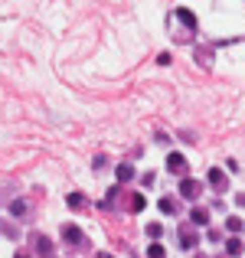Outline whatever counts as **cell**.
Returning <instances> with one entry per match:
<instances>
[{
    "mask_svg": "<svg viewBox=\"0 0 245 258\" xmlns=\"http://www.w3.org/2000/svg\"><path fill=\"white\" fill-rule=\"evenodd\" d=\"M63 242L72 248V252H82V248H88V239H85V232H82L79 226H69V222L63 226Z\"/></svg>",
    "mask_w": 245,
    "mask_h": 258,
    "instance_id": "1",
    "label": "cell"
},
{
    "mask_svg": "<svg viewBox=\"0 0 245 258\" xmlns=\"http://www.w3.org/2000/svg\"><path fill=\"white\" fill-rule=\"evenodd\" d=\"M200 196H203V183L193 180V176H183V180H180V200L193 203V200H200Z\"/></svg>",
    "mask_w": 245,
    "mask_h": 258,
    "instance_id": "2",
    "label": "cell"
},
{
    "mask_svg": "<svg viewBox=\"0 0 245 258\" xmlns=\"http://www.w3.org/2000/svg\"><path fill=\"white\" fill-rule=\"evenodd\" d=\"M167 170H170V173H180V176H187V170H190L187 157H183V154H167Z\"/></svg>",
    "mask_w": 245,
    "mask_h": 258,
    "instance_id": "3",
    "label": "cell"
},
{
    "mask_svg": "<svg viewBox=\"0 0 245 258\" xmlns=\"http://www.w3.org/2000/svg\"><path fill=\"white\" fill-rule=\"evenodd\" d=\"M206 180H209V186H213V189H216V193H222V189H226V186H229V180H226V173H222V170H219V167H213V170H209V173H206Z\"/></svg>",
    "mask_w": 245,
    "mask_h": 258,
    "instance_id": "4",
    "label": "cell"
},
{
    "mask_svg": "<svg viewBox=\"0 0 245 258\" xmlns=\"http://www.w3.org/2000/svg\"><path fill=\"white\" fill-rule=\"evenodd\" d=\"M7 209H10V216H13V219H20V222L30 219V203H26V200H13Z\"/></svg>",
    "mask_w": 245,
    "mask_h": 258,
    "instance_id": "5",
    "label": "cell"
},
{
    "mask_svg": "<svg viewBox=\"0 0 245 258\" xmlns=\"http://www.w3.org/2000/svg\"><path fill=\"white\" fill-rule=\"evenodd\" d=\"M33 245H36L39 258H43V255H52V248H56V242H52L49 235H33Z\"/></svg>",
    "mask_w": 245,
    "mask_h": 258,
    "instance_id": "6",
    "label": "cell"
},
{
    "mask_svg": "<svg viewBox=\"0 0 245 258\" xmlns=\"http://www.w3.org/2000/svg\"><path fill=\"white\" fill-rule=\"evenodd\" d=\"M157 206H160L163 216H176V213H180V200H176V196H160Z\"/></svg>",
    "mask_w": 245,
    "mask_h": 258,
    "instance_id": "7",
    "label": "cell"
},
{
    "mask_svg": "<svg viewBox=\"0 0 245 258\" xmlns=\"http://www.w3.org/2000/svg\"><path fill=\"white\" fill-rule=\"evenodd\" d=\"M66 206H69V209H85L88 206L85 193H79V189H76V193H66Z\"/></svg>",
    "mask_w": 245,
    "mask_h": 258,
    "instance_id": "8",
    "label": "cell"
},
{
    "mask_svg": "<svg viewBox=\"0 0 245 258\" xmlns=\"http://www.w3.org/2000/svg\"><path fill=\"white\" fill-rule=\"evenodd\" d=\"M114 176H118L121 183H131L134 180V164H118L114 167Z\"/></svg>",
    "mask_w": 245,
    "mask_h": 258,
    "instance_id": "9",
    "label": "cell"
},
{
    "mask_svg": "<svg viewBox=\"0 0 245 258\" xmlns=\"http://www.w3.org/2000/svg\"><path fill=\"white\" fill-rule=\"evenodd\" d=\"M0 232H4L7 239H20V226L10 222V219H0Z\"/></svg>",
    "mask_w": 245,
    "mask_h": 258,
    "instance_id": "10",
    "label": "cell"
},
{
    "mask_svg": "<svg viewBox=\"0 0 245 258\" xmlns=\"http://www.w3.org/2000/svg\"><path fill=\"white\" fill-rule=\"evenodd\" d=\"M190 219H193V226H209V213H206V209H200V206L190 209Z\"/></svg>",
    "mask_w": 245,
    "mask_h": 258,
    "instance_id": "11",
    "label": "cell"
},
{
    "mask_svg": "<svg viewBox=\"0 0 245 258\" xmlns=\"http://www.w3.org/2000/svg\"><path fill=\"white\" fill-rule=\"evenodd\" d=\"M128 206H131V209H128V213H141V209L147 206V200H144V196H141V193H131V196H128Z\"/></svg>",
    "mask_w": 245,
    "mask_h": 258,
    "instance_id": "12",
    "label": "cell"
},
{
    "mask_svg": "<svg viewBox=\"0 0 245 258\" xmlns=\"http://www.w3.org/2000/svg\"><path fill=\"white\" fill-rule=\"evenodd\" d=\"M180 245L183 248H196V232H190V229H187V232H180Z\"/></svg>",
    "mask_w": 245,
    "mask_h": 258,
    "instance_id": "13",
    "label": "cell"
},
{
    "mask_svg": "<svg viewBox=\"0 0 245 258\" xmlns=\"http://www.w3.org/2000/svg\"><path fill=\"white\" fill-rule=\"evenodd\" d=\"M147 258H167V252H163L160 242H151V245H147Z\"/></svg>",
    "mask_w": 245,
    "mask_h": 258,
    "instance_id": "14",
    "label": "cell"
},
{
    "mask_svg": "<svg viewBox=\"0 0 245 258\" xmlns=\"http://www.w3.org/2000/svg\"><path fill=\"white\" fill-rule=\"evenodd\" d=\"M226 229H229V232H242L245 222L239 219V216H229V219H226Z\"/></svg>",
    "mask_w": 245,
    "mask_h": 258,
    "instance_id": "15",
    "label": "cell"
},
{
    "mask_svg": "<svg viewBox=\"0 0 245 258\" xmlns=\"http://www.w3.org/2000/svg\"><path fill=\"white\" fill-rule=\"evenodd\" d=\"M147 235H151V242H160L163 226H160V222H151V226H147Z\"/></svg>",
    "mask_w": 245,
    "mask_h": 258,
    "instance_id": "16",
    "label": "cell"
},
{
    "mask_svg": "<svg viewBox=\"0 0 245 258\" xmlns=\"http://www.w3.org/2000/svg\"><path fill=\"white\" fill-rule=\"evenodd\" d=\"M226 252L232 255V258H235V255H242V239H229V242H226Z\"/></svg>",
    "mask_w": 245,
    "mask_h": 258,
    "instance_id": "17",
    "label": "cell"
},
{
    "mask_svg": "<svg viewBox=\"0 0 245 258\" xmlns=\"http://www.w3.org/2000/svg\"><path fill=\"white\" fill-rule=\"evenodd\" d=\"M105 167H108V157H101V154H98V157L92 160V170H105Z\"/></svg>",
    "mask_w": 245,
    "mask_h": 258,
    "instance_id": "18",
    "label": "cell"
},
{
    "mask_svg": "<svg viewBox=\"0 0 245 258\" xmlns=\"http://www.w3.org/2000/svg\"><path fill=\"white\" fill-rule=\"evenodd\" d=\"M196 62H203V66H209L213 59H209V49H200V56H196Z\"/></svg>",
    "mask_w": 245,
    "mask_h": 258,
    "instance_id": "19",
    "label": "cell"
},
{
    "mask_svg": "<svg viewBox=\"0 0 245 258\" xmlns=\"http://www.w3.org/2000/svg\"><path fill=\"white\" fill-rule=\"evenodd\" d=\"M141 186H154V170H151V173H144V176H141Z\"/></svg>",
    "mask_w": 245,
    "mask_h": 258,
    "instance_id": "20",
    "label": "cell"
},
{
    "mask_svg": "<svg viewBox=\"0 0 245 258\" xmlns=\"http://www.w3.org/2000/svg\"><path fill=\"white\" fill-rule=\"evenodd\" d=\"M13 258H30V252H23V248H20V252H17V255H13Z\"/></svg>",
    "mask_w": 245,
    "mask_h": 258,
    "instance_id": "21",
    "label": "cell"
},
{
    "mask_svg": "<svg viewBox=\"0 0 245 258\" xmlns=\"http://www.w3.org/2000/svg\"><path fill=\"white\" fill-rule=\"evenodd\" d=\"M95 258H114V255H108V252H98V255H95Z\"/></svg>",
    "mask_w": 245,
    "mask_h": 258,
    "instance_id": "22",
    "label": "cell"
},
{
    "mask_svg": "<svg viewBox=\"0 0 245 258\" xmlns=\"http://www.w3.org/2000/svg\"><path fill=\"white\" fill-rule=\"evenodd\" d=\"M43 258H56V255H43Z\"/></svg>",
    "mask_w": 245,
    "mask_h": 258,
    "instance_id": "23",
    "label": "cell"
}]
</instances>
